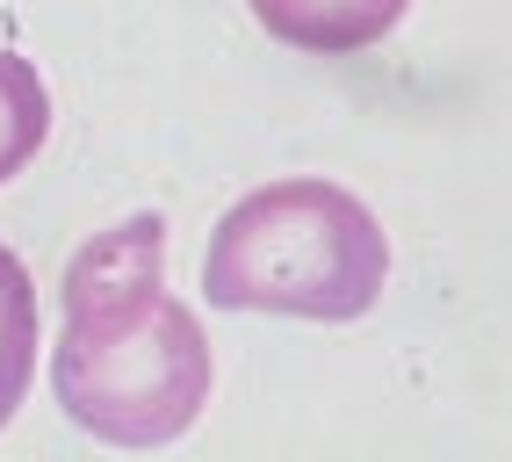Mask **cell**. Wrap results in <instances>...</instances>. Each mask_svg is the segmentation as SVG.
Returning <instances> with one entry per match:
<instances>
[{
  "instance_id": "cell-1",
  "label": "cell",
  "mask_w": 512,
  "mask_h": 462,
  "mask_svg": "<svg viewBox=\"0 0 512 462\" xmlns=\"http://www.w3.org/2000/svg\"><path fill=\"white\" fill-rule=\"evenodd\" d=\"M58 405L109 448H166L210 405V340L166 289V224L123 217L65 268V340L51 361Z\"/></svg>"
},
{
  "instance_id": "cell-2",
  "label": "cell",
  "mask_w": 512,
  "mask_h": 462,
  "mask_svg": "<svg viewBox=\"0 0 512 462\" xmlns=\"http://www.w3.org/2000/svg\"><path fill=\"white\" fill-rule=\"evenodd\" d=\"M390 282V239L339 181H267L217 217L202 253V296L224 311H275L347 325Z\"/></svg>"
},
{
  "instance_id": "cell-3",
  "label": "cell",
  "mask_w": 512,
  "mask_h": 462,
  "mask_svg": "<svg viewBox=\"0 0 512 462\" xmlns=\"http://www.w3.org/2000/svg\"><path fill=\"white\" fill-rule=\"evenodd\" d=\"M404 8L412 0H253L267 37H282L296 51H318V58H347V51L383 44L404 22Z\"/></svg>"
},
{
  "instance_id": "cell-4",
  "label": "cell",
  "mask_w": 512,
  "mask_h": 462,
  "mask_svg": "<svg viewBox=\"0 0 512 462\" xmlns=\"http://www.w3.org/2000/svg\"><path fill=\"white\" fill-rule=\"evenodd\" d=\"M29 376H37V289L29 268L0 246V426L29 398Z\"/></svg>"
},
{
  "instance_id": "cell-5",
  "label": "cell",
  "mask_w": 512,
  "mask_h": 462,
  "mask_svg": "<svg viewBox=\"0 0 512 462\" xmlns=\"http://www.w3.org/2000/svg\"><path fill=\"white\" fill-rule=\"evenodd\" d=\"M51 138V94L37 80V65L0 51V181H15Z\"/></svg>"
}]
</instances>
